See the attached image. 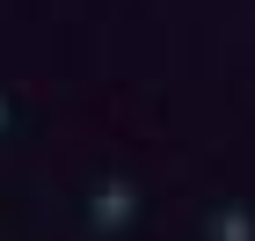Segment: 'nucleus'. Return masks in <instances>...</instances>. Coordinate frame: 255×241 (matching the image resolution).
I'll use <instances>...</instances> for the list:
<instances>
[]
</instances>
